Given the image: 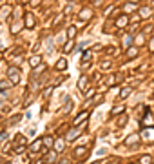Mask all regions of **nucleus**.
I'll use <instances>...</instances> for the list:
<instances>
[{
    "mask_svg": "<svg viewBox=\"0 0 154 164\" xmlns=\"http://www.w3.org/2000/svg\"><path fill=\"white\" fill-rule=\"evenodd\" d=\"M7 75H9V80L13 84H18L20 82V71H18L16 66H11L9 69H7Z\"/></svg>",
    "mask_w": 154,
    "mask_h": 164,
    "instance_id": "f257e3e1",
    "label": "nucleus"
},
{
    "mask_svg": "<svg viewBox=\"0 0 154 164\" xmlns=\"http://www.w3.org/2000/svg\"><path fill=\"white\" fill-rule=\"evenodd\" d=\"M131 22V18L129 17H125V15H122V17H118L116 20H114V26L118 27V29H123V27H127V24Z\"/></svg>",
    "mask_w": 154,
    "mask_h": 164,
    "instance_id": "f03ea898",
    "label": "nucleus"
},
{
    "mask_svg": "<svg viewBox=\"0 0 154 164\" xmlns=\"http://www.w3.org/2000/svg\"><path fill=\"white\" fill-rule=\"evenodd\" d=\"M80 131H82V126H74V130H71L69 133H67V137H65V141L67 142H72L78 135H80Z\"/></svg>",
    "mask_w": 154,
    "mask_h": 164,
    "instance_id": "7ed1b4c3",
    "label": "nucleus"
},
{
    "mask_svg": "<svg viewBox=\"0 0 154 164\" xmlns=\"http://www.w3.org/2000/svg\"><path fill=\"white\" fill-rule=\"evenodd\" d=\"M87 117H89V111H82V113H80L76 119L72 120V126H82L83 122L87 120Z\"/></svg>",
    "mask_w": 154,
    "mask_h": 164,
    "instance_id": "20e7f679",
    "label": "nucleus"
},
{
    "mask_svg": "<svg viewBox=\"0 0 154 164\" xmlns=\"http://www.w3.org/2000/svg\"><path fill=\"white\" fill-rule=\"evenodd\" d=\"M24 24H26L27 29H33V27H35V17H33L31 13H26V15H24Z\"/></svg>",
    "mask_w": 154,
    "mask_h": 164,
    "instance_id": "39448f33",
    "label": "nucleus"
},
{
    "mask_svg": "<svg viewBox=\"0 0 154 164\" xmlns=\"http://www.w3.org/2000/svg\"><path fill=\"white\" fill-rule=\"evenodd\" d=\"M142 124H143L145 128H149V126H152V124H154V119L147 113V111H145V117H143V120H142Z\"/></svg>",
    "mask_w": 154,
    "mask_h": 164,
    "instance_id": "423d86ee",
    "label": "nucleus"
},
{
    "mask_svg": "<svg viewBox=\"0 0 154 164\" xmlns=\"http://www.w3.org/2000/svg\"><path fill=\"white\" fill-rule=\"evenodd\" d=\"M42 144H44V141H42L40 137H38V139H36V141H35V142H33V144H31V148H29V150H31V153L38 152V148H40Z\"/></svg>",
    "mask_w": 154,
    "mask_h": 164,
    "instance_id": "0eeeda50",
    "label": "nucleus"
},
{
    "mask_svg": "<svg viewBox=\"0 0 154 164\" xmlns=\"http://www.w3.org/2000/svg\"><path fill=\"white\" fill-rule=\"evenodd\" d=\"M138 55V47L136 46H131L129 49H127V60H131V58H134Z\"/></svg>",
    "mask_w": 154,
    "mask_h": 164,
    "instance_id": "6e6552de",
    "label": "nucleus"
},
{
    "mask_svg": "<svg viewBox=\"0 0 154 164\" xmlns=\"http://www.w3.org/2000/svg\"><path fill=\"white\" fill-rule=\"evenodd\" d=\"M87 80H89V78H87L85 75L80 77V80H78V89H80V91H83V89L87 87Z\"/></svg>",
    "mask_w": 154,
    "mask_h": 164,
    "instance_id": "1a4fd4ad",
    "label": "nucleus"
},
{
    "mask_svg": "<svg viewBox=\"0 0 154 164\" xmlns=\"http://www.w3.org/2000/svg\"><path fill=\"white\" fill-rule=\"evenodd\" d=\"M72 47H74V42H72V38H69V42H65V46H63V53H71L72 51Z\"/></svg>",
    "mask_w": 154,
    "mask_h": 164,
    "instance_id": "9d476101",
    "label": "nucleus"
},
{
    "mask_svg": "<svg viewBox=\"0 0 154 164\" xmlns=\"http://www.w3.org/2000/svg\"><path fill=\"white\" fill-rule=\"evenodd\" d=\"M151 13H152L151 7H142V9H140V17H142V18H147V17H151Z\"/></svg>",
    "mask_w": 154,
    "mask_h": 164,
    "instance_id": "9b49d317",
    "label": "nucleus"
},
{
    "mask_svg": "<svg viewBox=\"0 0 154 164\" xmlns=\"http://www.w3.org/2000/svg\"><path fill=\"white\" fill-rule=\"evenodd\" d=\"M65 67H67V60H65V58H60V60L56 62V69H58V71H63Z\"/></svg>",
    "mask_w": 154,
    "mask_h": 164,
    "instance_id": "f8f14e48",
    "label": "nucleus"
},
{
    "mask_svg": "<svg viewBox=\"0 0 154 164\" xmlns=\"http://www.w3.org/2000/svg\"><path fill=\"white\" fill-rule=\"evenodd\" d=\"M40 62H42V58L38 57V55H35V57H33V58L29 60V66H31V67H36V66L40 64Z\"/></svg>",
    "mask_w": 154,
    "mask_h": 164,
    "instance_id": "ddd939ff",
    "label": "nucleus"
},
{
    "mask_svg": "<svg viewBox=\"0 0 154 164\" xmlns=\"http://www.w3.org/2000/svg\"><path fill=\"white\" fill-rule=\"evenodd\" d=\"M134 42H136V46H143V44H145V37H143V33H138V37L134 38Z\"/></svg>",
    "mask_w": 154,
    "mask_h": 164,
    "instance_id": "4468645a",
    "label": "nucleus"
},
{
    "mask_svg": "<svg viewBox=\"0 0 154 164\" xmlns=\"http://www.w3.org/2000/svg\"><path fill=\"white\" fill-rule=\"evenodd\" d=\"M76 157H78V159H85V157H87V148H78V150H76Z\"/></svg>",
    "mask_w": 154,
    "mask_h": 164,
    "instance_id": "2eb2a0df",
    "label": "nucleus"
},
{
    "mask_svg": "<svg viewBox=\"0 0 154 164\" xmlns=\"http://www.w3.org/2000/svg\"><path fill=\"white\" fill-rule=\"evenodd\" d=\"M42 141H44V146H47V148H51V146H54V141H53V139L49 137V135H47V137H44Z\"/></svg>",
    "mask_w": 154,
    "mask_h": 164,
    "instance_id": "dca6fc26",
    "label": "nucleus"
},
{
    "mask_svg": "<svg viewBox=\"0 0 154 164\" xmlns=\"http://www.w3.org/2000/svg\"><path fill=\"white\" fill-rule=\"evenodd\" d=\"M11 84H13L11 80H2V82H0V91H6L7 87H11Z\"/></svg>",
    "mask_w": 154,
    "mask_h": 164,
    "instance_id": "f3484780",
    "label": "nucleus"
},
{
    "mask_svg": "<svg viewBox=\"0 0 154 164\" xmlns=\"http://www.w3.org/2000/svg\"><path fill=\"white\" fill-rule=\"evenodd\" d=\"M54 161H56V152H51L49 155H47V157H45V162H47V164L54 162Z\"/></svg>",
    "mask_w": 154,
    "mask_h": 164,
    "instance_id": "a211bd4d",
    "label": "nucleus"
},
{
    "mask_svg": "<svg viewBox=\"0 0 154 164\" xmlns=\"http://www.w3.org/2000/svg\"><path fill=\"white\" fill-rule=\"evenodd\" d=\"M63 146H65V142L62 141V139L54 141V148H56V152H62V150H63Z\"/></svg>",
    "mask_w": 154,
    "mask_h": 164,
    "instance_id": "6ab92c4d",
    "label": "nucleus"
},
{
    "mask_svg": "<svg viewBox=\"0 0 154 164\" xmlns=\"http://www.w3.org/2000/svg\"><path fill=\"white\" fill-rule=\"evenodd\" d=\"M131 91H133V87H123L122 93H120V97H122V98H127L129 95H131Z\"/></svg>",
    "mask_w": 154,
    "mask_h": 164,
    "instance_id": "aec40b11",
    "label": "nucleus"
},
{
    "mask_svg": "<svg viewBox=\"0 0 154 164\" xmlns=\"http://www.w3.org/2000/svg\"><path fill=\"white\" fill-rule=\"evenodd\" d=\"M74 35H76V26H69V29H67V37H69V38H74Z\"/></svg>",
    "mask_w": 154,
    "mask_h": 164,
    "instance_id": "412c9836",
    "label": "nucleus"
},
{
    "mask_svg": "<svg viewBox=\"0 0 154 164\" xmlns=\"http://www.w3.org/2000/svg\"><path fill=\"white\" fill-rule=\"evenodd\" d=\"M138 141H140V137H138V135H131V137L125 141V144H136Z\"/></svg>",
    "mask_w": 154,
    "mask_h": 164,
    "instance_id": "4be33fe9",
    "label": "nucleus"
},
{
    "mask_svg": "<svg viewBox=\"0 0 154 164\" xmlns=\"http://www.w3.org/2000/svg\"><path fill=\"white\" fill-rule=\"evenodd\" d=\"M123 111H125L123 106H116L114 109H111V115H120V113H123Z\"/></svg>",
    "mask_w": 154,
    "mask_h": 164,
    "instance_id": "5701e85b",
    "label": "nucleus"
},
{
    "mask_svg": "<svg viewBox=\"0 0 154 164\" xmlns=\"http://www.w3.org/2000/svg\"><path fill=\"white\" fill-rule=\"evenodd\" d=\"M134 42V38L131 37V35H127V37H123V46L127 47V46H131V44Z\"/></svg>",
    "mask_w": 154,
    "mask_h": 164,
    "instance_id": "b1692460",
    "label": "nucleus"
},
{
    "mask_svg": "<svg viewBox=\"0 0 154 164\" xmlns=\"http://www.w3.org/2000/svg\"><path fill=\"white\" fill-rule=\"evenodd\" d=\"M18 139H16V142H18V146H27V139H24V135H16Z\"/></svg>",
    "mask_w": 154,
    "mask_h": 164,
    "instance_id": "393cba45",
    "label": "nucleus"
},
{
    "mask_svg": "<svg viewBox=\"0 0 154 164\" xmlns=\"http://www.w3.org/2000/svg\"><path fill=\"white\" fill-rule=\"evenodd\" d=\"M83 97L87 98V100H89V98H92V97H94V87H89V89L85 91V95H83Z\"/></svg>",
    "mask_w": 154,
    "mask_h": 164,
    "instance_id": "a878e982",
    "label": "nucleus"
},
{
    "mask_svg": "<svg viewBox=\"0 0 154 164\" xmlns=\"http://www.w3.org/2000/svg\"><path fill=\"white\" fill-rule=\"evenodd\" d=\"M80 17H82V18H91V17H92V11L91 9H85V11H82V13H80Z\"/></svg>",
    "mask_w": 154,
    "mask_h": 164,
    "instance_id": "bb28decb",
    "label": "nucleus"
},
{
    "mask_svg": "<svg viewBox=\"0 0 154 164\" xmlns=\"http://www.w3.org/2000/svg\"><path fill=\"white\" fill-rule=\"evenodd\" d=\"M143 137L147 139V141H151V139H154V133H152L151 130H145V131H143Z\"/></svg>",
    "mask_w": 154,
    "mask_h": 164,
    "instance_id": "cd10ccee",
    "label": "nucleus"
},
{
    "mask_svg": "<svg viewBox=\"0 0 154 164\" xmlns=\"http://www.w3.org/2000/svg\"><path fill=\"white\" fill-rule=\"evenodd\" d=\"M134 6H136L134 2H129V4H125V7H123V11H125V13H127V11H133V9H134Z\"/></svg>",
    "mask_w": 154,
    "mask_h": 164,
    "instance_id": "c85d7f7f",
    "label": "nucleus"
},
{
    "mask_svg": "<svg viewBox=\"0 0 154 164\" xmlns=\"http://www.w3.org/2000/svg\"><path fill=\"white\" fill-rule=\"evenodd\" d=\"M71 106H72V102H71V100H67V102H65V106H63V113L71 111Z\"/></svg>",
    "mask_w": 154,
    "mask_h": 164,
    "instance_id": "c756f323",
    "label": "nucleus"
},
{
    "mask_svg": "<svg viewBox=\"0 0 154 164\" xmlns=\"http://www.w3.org/2000/svg\"><path fill=\"white\" fill-rule=\"evenodd\" d=\"M152 162V159L149 157V155H145V157H142V164H151Z\"/></svg>",
    "mask_w": 154,
    "mask_h": 164,
    "instance_id": "7c9ffc66",
    "label": "nucleus"
},
{
    "mask_svg": "<svg viewBox=\"0 0 154 164\" xmlns=\"http://www.w3.org/2000/svg\"><path fill=\"white\" fill-rule=\"evenodd\" d=\"M111 67V60H103L102 62V69H109Z\"/></svg>",
    "mask_w": 154,
    "mask_h": 164,
    "instance_id": "2f4dec72",
    "label": "nucleus"
},
{
    "mask_svg": "<svg viewBox=\"0 0 154 164\" xmlns=\"http://www.w3.org/2000/svg\"><path fill=\"white\" fill-rule=\"evenodd\" d=\"M54 86H51V87H47V89H45V91H44V98H49V95H51V89Z\"/></svg>",
    "mask_w": 154,
    "mask_h": 164,
    "instance_id": "473e14b6",
    "label": "nucleus"
},
{
    "mask_svg": "<svg viewBox=\"0 0 154 164\" xmlns=\"http://www.w3.org/2000/svg\"><path fill=\"white\" fill-rule=\"evenodd\" d=\"M125 120H127V115H122L120 120H118V126H123V124H125Z\"/></svg>",
    "mask_w": 154,
    "mask_h": 164,
    "instance_id": "72a5a7b5",
    "label": "nucleus"
},
{
    "mask_svg": "<svg viewBox=\"0 0 154 164\" xmlns=\"http://www.w3.org/2000/svg\"><path fill=\"white\" fill-rule=\"evenodd\" d=\"M89 57H91V51H85V53L82 55V62L83 60H89Z\"/></svg>",
    "mask_w": 154,
    "mask_h": 164,
    "instance_id": "f704fd0d",
    "label": "nucleus"
},
{
    "mask_svg": "<svg viewBox=\"0 0 154 164\" xmlns=\"http://www.w3.org/2000/svg\"><path fill=\"white\" fill-rule=\"evenodd\" d=\"M131 22H133V24L140 22V15H133V17H131Z\"/></svg>",
    "mask_w": 154,
    "mask_h": 164,
    "instance_id": "c9c22d12",
    "label": "nucleus"
},
{
    "mask_svg": "<svg viewBox=\"0 0 154 164\" xmlns=\"http://www.w3.org/2000/svg\"><path fill=\"white\" fill-rule=\"evenodd\" d=\"M149 51H152L154 53V37L151 38V42H149Z\"/></svg>",
    "mask_w": 154,
    "mask_h": 164,
    "instance_id": "e433bc0d",
    "label": "nucleus"
},
{
    "mask_svg": "<svg viewBox=\"0 0 154 164\" xmlns=\"http://www.w3.org/2000/svg\"><path fill=\"white\" fill-rule=\"evenodd\" d=\"M38 4H40V0H31L29 2V6H33V7H36Z\"/></svg>",
    "mask_w": 154,
    "mask_h": 164,
    "instance_id": "4c0bfd02",
    "label": "nucleus"
},
{
    "mask_svg": "<svg viewBox=\"0 0 154 164\" xmlns=\"http://www.w3.org/2000/svg\"><path fill=\"white\" fill-rule=\"evenodd\" d=\"M24 152H26V148H24V146H18V148L15 150V153H24Z\"/></svg>",
    "mask_w": 154,
    "mask_h": 164,
    "instance_id": "58836bf2",
    "label": "nucleus"
},
{
    "mask_svg": "<svg viewBox=\"0 0 154 164\" xmlns=\"http://www.w3.org/2000/svg\"><path fill=\"white\" fill-rule=\"evenodd\" d=\"M151 31H152V26H147L143 29V35H147V33H151Z\"/></svg>",
    "mask_w": 154,
    "mask_h": 164,
    "instance_id": "ea45409f",
    "label": "nucleus"
},
{
    "mask_svg": "<svg viewBox=\"0 0 154 164\" xmlns=\"http://www.w3.org/2000/svg\"><path fill=\"white\" fill-rule=\"evenodd\" d=\"M103 100V95H96V97H94V102H102Z\"/></svg>",
    "mask_w": 154,
    "mask_h": 164,
    "instance_id": "a19ab883",
    "label": "nucleus"
},
{
    "mask_svg": "<svg viewBox=\"0 0 154 164\" xmlns=\"http://www.w3.org/2000/svg\"><path fill=\"white\" fill-rule=\"evenodd\" d=\"M60 164H67V159H62V161H60Z\"/></svg>",
    "mask_w": 154,
    "mask_h": 164,
    "instance_id": "79ce46f5",
    "label": "nucleus"
},
{
    "mask_svg": "<svg viewBox=\"0 0 154 164\" xmlns=\"http://www.w3.org/2000/svg\"><path fill=\"white\" fill-rule=\"evenodd\" d=\"M36 164H45V161H38V162H36Z\"/></svg>",
    "mask_w": 154,
    "mask_h": 164,
    "instance_id": "37998d69",
    "label": "nucleus"
},
{
    "mask_svg": "<svg viewBox=\"0 0 154 164\" xmlns=\"http://www.w3.org/2000/svg\"><path fill=\"white\" fill-rule=\"evenodd\" d=\"M151 4H152V6H154V0H151Z\"/></svg>",
    "mask_w": 154,
    "mask_h": 164,
    "instance_id": "c03bdc74",
    "label": "nucleus"
},
{
    "mask_svg": "<svg viewBox=\"0 0 154 164\" xmlns=\"http://www.w3.org/2000/svg\"><path fill=\"white\" fill-rule=\"evenodd\" d=\"M131 2H138V0H131Z\"/></svg>",
    "mask_w": 154,
    "mask_h": 164,
    "instance_id": "a18cd8bd",
    "label": "nucleus"
},
{
    "mask_svg": "<svg viewBox=\"0 0 154 164\" xmlns=\"http://www.w3.org/2000/svg\"><path fill=\"white\" fill-rule=\"evenodd\" d=\"M22 2H27V0H22Z\"/></svg>",
    "mask_w": 154,
    "mask_h": 164,
    "instance_id": "49530a36",
    "label": "nucleus"
},
{
    "mask_svg": "<svg viewBox=\"0 0 154 164\" xmlns=\"http://www.w3.org/2000/svg\"><path fill=\"white\" fill-rule=\"evenodd\" d=\"M105 164H109V162H105Z\"/></svg>",
    "mask_w": 154,
    "mask_h": 164,
    "instance_id": "de8ad7c7",
    "label": "nucleus"
},
{
    "mask_svg": "<svg viewBox=\"0 0 154 164\" xmlns=\"http://www.w3.org/2000/svg\"><path fill=\"white\" fill-rule=\"evenodd\" d=\"M94 164H98V162H94Z\"/></svg>",
    "mask_w": 154,
    "mask_h": 164,
    "instance_id": "09e8293b",
    "label": "nucleus"
},
{
    "mask_svg": "<svg viewBox=\"0 0 154 164\" xmlns=\"http://www.w3.org/2000/svg\"><path fill=\"white\" fill-rule=\"evenodd\" d=\"M0 57H2V55H0Z\"/></svg>",
    "mask_w": 154,
    "mask_h": 164,
    "instance_id": "8fccbe9b",
    "label": "nucleus"
},
{
    "mask_svg": "<svg viewBox=\"0 0 154 164\" xmlns=\"http://www.w3.org/2000/svg\"><path fill=\"white\" fill-rule=\"evenodd\" d=\"M6 164H7V162H6Z\"/></svg>",
    "mask_w": 154,
    "mask_h": 164,
    "instance_id": "3c124183",
    "label": "nucleus"
}]
</instances>
